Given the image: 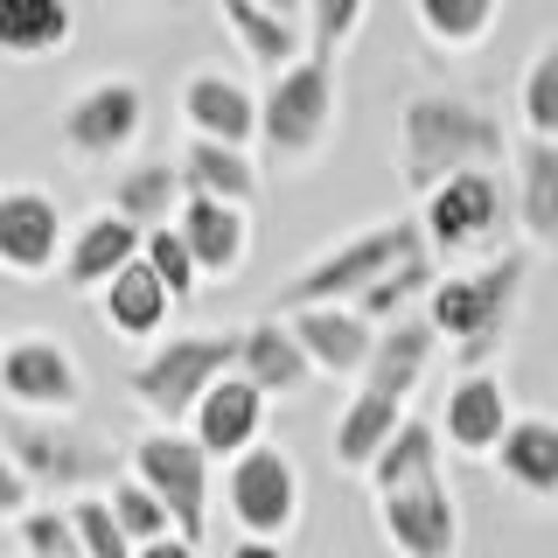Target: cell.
Masks as SVG:
<instances>
[{
  "label": "cell",
  "mask_w": 558,
  "mask_h": 558,
  "mask_svg": "<svg viewBox=\"0 0 558 558\" xmlns=\"http://www.w3.org/2000/svg\"><path fill=\"white\" fill-rule=\"evenodd\" d=\"M336 140V57H307L258 92V147L279 168L322 161V147Z\"/></svg>",
  "instance_id": "6"
},
{
  "label": "cell",
  "mask_w": 558,
  "mask_h": 558,
  "mask_svg": "<svg viewBox=\"0 0 558 558\" xmlns=\"http://www.w3.org/2000/svg\"><path fill=\"white\" fill-rule=\"evenodd\" d=\"M0 558H14V545H8V531H0Z\"/></svg>",
  "instance_id": "43"
},
{
  "label": "cell",
  "mask_w": 558,
  "mask_h": 558,
  "mask_svg": "<svg viewBox=\"0 0 558 558\" xmlns=\"http://www.w3.org/2000/svg\"><path fill=\"white\" fill-rule=\"evenodd\" d=\"M28 496H35V488H28V475L14 468V453L0 447V517H22V510H35Z\"/></svg>",
  "instance_id": "39"
},
{
  "label": "cell",
  "mask_w": 558,
  "mask_h": 558,
  "mask_svg": "<svg viewBox=\"0 0 558 558\" xmlns=\"http://www.w3.org/2000/svg\"><path fill=\"white\" fill-rule=\"evenodd\" d=\"M182 196H189V182H182L174 161H140V168H126L112 182V203L105 209H119L126 223H140V231H161V223L182 217Z\"/></svg>",
  "instance_id": "30"
},
{
  "label": "cell",
  "mask_w": 558,
  "mask_h": 558,
  "mask_svg": "<svg viewBox=\"0 0 558 558\" xmlns=\"http://www.w3.org/2000/svg\"><path fill=\"white\" fill-rule=\"evenodd\" d=\"M217 14H223V28H231V43L252 57V70H293L307 57V28L301 22H287V14H272V8H258V0H217Z\"/></svg>",
  "instance_id": "25"
},
{
  "label": "cell",
  "mask_w": 558,
  "mask_h": 558,
  "mask_svg": "<svg viewBox=\"0 0 558 558\" xmlns=\"http://www.w3.org/2000/svg\"><path fill=\"white\" fill-rule=\"evenodd\" d=\"M238 371V328H182V336H161L147 356L126 371L133 405L154 418V426H189L196 405L217 391L223 377Z\"/></svg>",
  "instance_id": "4"
},
{
  "label": "cell",
  "mask_w": 558,
  "mask_h": 558,
  "mask_svg": "<svg viewBox=\"0 0 558 558\" xmlns=\"http://www.w3.org/2000/svg\"><path fill=\"white\" fill-rule=\"evenodd\" d=\"M426 252V231H418V217H384V223H363V231L336 238L322 258H307L301 272H287V287H279V307H349L363 301V293L377 287L391 266H405V258Z\"/></svg>",
  "instance_id": "5"
},
{
  "label": "cell",
  "mask_w": 558,
  "mask_h": 558,
  "mask_svg": "<svg viewBox=\"0 0 558 558\" xmlns=\"http://www.w3.org/2000/svg\"><path fill=\"white\" fill-rule=\"evenodd\" d=\"M377 531L398 558H461V496L447 488V475L412 482L398 496H377Z\"/></svg>",
  "instance_id": "13"
},
{
  "label": "cell",
  "mask_w": 558,
  "mask_h": 558,
  "mask_svg": "<svg viewBox=\"0 0 558 558\" xmlns=\"http://www.w3.org/2000/svg\"><path fill=\"white\" fill-rule=\"evenodd\" d=\"M0 398L14 412H57L77 418L84 405V363L57 336H14L0 342Z\"/></svg>",
  "instance_id": "11"
},
{
  "label": "cell",
  "mask_w": 558,
  "mask_h": 558,
  "mask_svg": "<svg viewBox=\"0 0 558 558\" xmlns=\"http://www.w3.org/2000/svg\"><path fill=\"white\" fill-rule=\"evenodd\" d=\"M517 119L523 140H558V43H537L517 84Z\"/></svg>",
  "instance_id": "32"
},
{
  "label": "cell",
  "mask_w": 558,
  "mask_h": 558,
  "mask_svg": "<svg viewBox=\"0 0 558 558\" xmlns=\"http://www.w3.org/2000/svg\"><path fill=\"white\" fill-rule=\"evenodd\" d=\"M301 468H293V453L287 447H272V440H258L252 453H238L231 468H223V510L238 517V531L244 537H293L301 531Z\"/></svg>",
  "instance_id": "9"
},
{
  "label": "cell",
  "mask_w": 558,
  "mask_h": 558,
  "mask_svg": "<svg viewBox=\"0 0 558 558\" xmlns=\"http://www.w3.org/2000/svg\"><path fill=\"white\" fill-rule=\"evenodd\" d=\"M140 266L161 279L174 301H196V293H203V266H196V252H189V238L174 231V223H161V231L140 238Z\"/></svg>",
  "instance_id": "35"
},
{
  "label": "cell",
  "mask_w": 558,
  "mask_h": 558,
  "mask_svg": "<svg viewBox=\"0 0 558 558\" xmlns=\"http://www.w3.org/2000/svg\"><path fill=\"white\" fill-rule=\"evenodd\" d=\"M258 8H272V14H287V22L307 28V0H258Z\"/></svg>",
  "instance_id": "42"
},
{
  "label": "cell",
  "mask_w": 558,
  "mask_h": 558,
  "mask_svg": "<svg viewBox=\"0 0 558 558\" xmlns=\"http://www.w3.org/2000/svg\"><path fill=\"white\" fill-rule=\"evenodd\" d=\"M14 545H22L28 558H84L77 545V523H70V510H22L14 517Z\"/></svg>",
  "instance_id": "36"
},
{
  "label": "cell",
  "mask_w": 558,
  "mask_h": 558,
  "mask_svg": "<svg viewBox=\"0 0 558 558\" xmlns=\"http://www.w3.org/2000/svg\"><path fill=\"white\" fill-rule=\"evenodd\" d=\"M231 558H293V551H287V545H272V537H238Z\"/></svg>",
  "instance_id": "40"
},
{
  "label": "cell",
  "mask_w": 558,
  "mask_h": 558,
  "mask_svg": "<svg viewBox=\"0 0 558 558\" xmlns=\"http://www.w3.org/2000/svg\"><path fill=\"white\" fill-rule=\"evenodd\" d=\"M70 523H77L84 558H133V537L119 531V517H112L105 496H70Z\"/></svg>",
  "instance_id": "38"
},
{
  "label": "cell",
  "mask_w": 558,
  "mask_h": 558,
  "mask_svg": "<svg viewBox=\"0 0 558 558\" xmlns=\"http://www.w3.org/2000/svg\"><path fill=\"white\" fill-rule=\"evenodd\" d=\"M496 8H502V0H412L418 35H426L433 49H447V57L482 49L488 28H496Z\"/></svg>",
  "instance_id": "31"
},
{
  "label": "cell",
  "mask_w": 558,
  "mask_h": 558,
  "mask_svg": "<svg viewBox=\"0 0 558 558\" xmlns=\"http://www.w3.org/2000/svg\"><path fill=\"white\" fill-rule=\"evenodd\" d=\"M440 461H447L440 418L405 412V426L391 433V447H384L377 468H371V488H377V496H398V488H412V482H433V475H440Z\"/></svg>",
  "instance_id": "29"
},
{
  "label": "cell",
  "mask_w": 558,
  "mask_h": 558,
  "mask_svg": "<svg viewBox=\"0 0 558 558\" xmlns=\"http://www.w3.org/2000/svg\"><path fill=\"white\" fill-rule=\"evenodd\" d=\"M0 447L14 453V468L28 475V488H49V496H92L105 482L112 488L126 475L112 440H98L92 426L77 418H57V412H14L0 405Z\"/></svg>",
  "instance_id": "3"
},
{
  "label": "cell",
  "mask_w": 558,
  "mask_h": 558,
  "mask_svg": "<svg viewBox=\"0 0 558 558\" xmlns=\"http://www.w3.org/2000/svg\"><path fill=\"white\" fill-rule=\"evenodd\" d=\"M510 426H517V412H510V391H502L496 371H453L447 398H440V440L453 453H475V461H488Z\"/></svg>",
  "instance_id": "14"
},
{
  "label": "cell",
  "mask_w": 558,
  "mask_h": 558,
  "mask_svg": "<svg viewBox=\"0 0 558 558\" xmlns=\"http://www.w3.org/2000/svg\"><path fill=\"white\" fill-rule=\"evenodd\" d=\"M266 412H272V398L266 391H252L238 371L217 384V391L196 405V418H189V433H196V447L209 453V461H223L231 468L238 453H252L258 440H266Z\"/></svg>",
  "instance_id": "17"
},
{
  "label": "cell",
  "mask_w": 558,
  "mask_h": 558,
  "mask_svg": "<svg viewBox=\"0 0 558 558\" xmlns=\"http://www.w3.org/2000/svg\"><path fill=\"white\" fill-rule=\"evenodd\" d=\"M133 558H203V551L189 545V537H161V545H140Z\"/></svg>",
  "instance_id": "41"
},
{
  "label": "cell",
  "mask_w": 558,
  "mask_h": 558,
  "mask_svg": "<svg viewBox=\"0 0 558 558\" xmlns=\"http://www.w3.org/2000/svg\"><path fill=\"white\" fill-rule=\"evenodd\" d=\"M70 35H77L70 0H0V57L43 63L57 49H70Z\"/></svg>",
  "instance_id": "28"
},
{
  "label": "cell",
  "mask_w": 558,
  "mask_h": 558,
  "mask_svg": "<svg viewBox=\"0 0 558 558\" xmlns=\"http://www.w3.org/2000/svg\"><path fill=\"white\" fill-rule=\"evenodd\" d=\"M488 461H496L502 488H517L531 502H558V418L517 412V426L502 433V447Z\"/></svg>",
  "instance_id": "22"
},
{
  "label": "cell",
  "mask_w": 558,
  "mask_h": 558,
  "mask_svg": "<svg viewBox=\"0 0 558 558\" xmlns=\"http://www.w3.org/2000/svg\"><path fill=\"white\" fill-rule=\"evenodd\" d=\"M105 502H112L119 531L133 537V551H140V545H161V537H174V517H168V502L154 496V488L140 482L133 468H126V475H119L112 488H105Z\"/></svg>",
  "instance_id": "34"
},
{
  "label": "cell",
  "mask_w": 558,
  "mask_h": 558,
  "mask_svg": "<svg viewBox=\"0 0 558 558\" xmlns=\"http://www.w3.org/2000/svg\"><path fill=\"white\" fill-rule=\"evenodd\" d=\"M405 426V405L398 398H377V391H349V405L336 412V433H328V453H336V468H349V475H371L377 453L391 447V433Z\"/></svg>",
  "instance_id": "24"
},
{
  "label": "cell",
  "mask_w": 558,
  "mask_h": 558,
  "mask_svg": "<svg viewBox=\"0 0 558 558\" xmlns=\"http://www.w3.org/2000/svg\"><path fill=\"white\" fill-rule=\"evenodd\" d=\"M363 14H371V0H307V49L314 57H342L356 43Z\"/></svg>",
  "instance_id": "37"
},
{
  "label": "cell",
  "mask_w": 558,
  "mask_h": 558,
  "mask_svg": "<svg viewBox=\"0 0 558 558\" xmlns=\"http://www.w3.org/2000/svg\"><path fill=\"white\" fill-rule=\"evenodd\" d=\"M510 209L531 244H558V140H523L517 147Z\"/></svg>",
  "instance_id": "26"
},
{
  "label": "cell",
  "mask_w": 558,
  "mask_h": 558,
  "mask_svg": "<svg viewBox=\"0 0 558 558\" xmlns=\"http://www.w3.org/2000/svg\"><path fill=\"white\" fill-rule=\"evenodd\" d=\"M523 279H531V252H496L482 266H453L433 279L426 322L440 342H453V371H496L502 342L517 328Z\"/></svg>",
  "instance_id": "2"
},
{
  "label": "cell",
  "mask_w": 558,
  "mask_h": 558,
  "mask_svg": "<svg viewBox=\"0 0 558 558\" xmlns=\"http://www.w3.org/2000/svg\"><path fill=\"white\" fill-rule=\"evenodd\" d=\"M517 223L510 209V174L502 168H468V174H447L433 196H418V231H426V252L433 258H496L502 231Z\"/></svg>",
  "instance_id": "7"
},
{
  "label": "cell",
  "mask_w": 558,
  "mask_h": 558,
  "mask_svg": "<svg viewBox=\"0 0 558 558\" xmlns=\"http://www.w3.org/2000/svg\"><path fill=\"white\" fill-rule=\"evenodd\" d=\"M182 126L189 140H223V147H258V92L231 70H196L182 84Z\"/></svg>",
  "instance_id": "15"
},
{
  "label": "cell",
  "mask_w": 558,
  "mask_h": 558,
  "mask_svg": "<svg viewBox=\"0 0 558 558\" xmlns=\"http://www.w3.org/2000/svg\"><path fill=\"white\" fill-rule=\"evenodd\" d=\"M140 126H147V92L133 77H105V84H92V92H77L63 105L57 140H63L70 161H119L140 140Z\"/></svg>",
  "instance_id": "12"
},
{
  "label": "cell",
  "mask_w": 558,
  "mask_h": 558,
  "mask_svg": "<svg viewBox=\"0 0 558 558\" xmlns=\"http://www.w3.org/2000/svg\"><path fill=\"white\" fill-rule=\"evenodd\" d=\"M174 307H182V301H174V293L140 266V258L98 293V314H105V328H112L119 342H161L168 322H174Z\"/></svg>",
  "instance_id": "23"
},
{
  "label": "cell",
  "mask_w": 558,
  "mask_h": 558,
  "mask_svg": "<svg viewBox=\"0 0 558 558\" xmlns=\"http://www.w3.org/2000/svg\"><path fill=\"white\" fill-rule=\"evenodd\" d=\"M63 252H70V223H63L57 196L35 182L0 189V272L35 287V279L63 272Z\"/></svg>",
  "instance_id": "10"
},
{
  "label": "cell",
  "mask_w": 558,
  "mask_h": 558,
  "mask_svg": "<svg viewBox=\"0 0 558 558\" xmlns=\"http://www.w3.org/2000/svg\"><path fill=\"white\" fill-rule=\"evenodd\" d=\"M433 279H440V266H433V252H418V258H405V266H391L363 301H349V307H356L363 322L391 328V322H405V307L418 301V293H433Z\"/></svg>",
  "instance_id": "33"
},
{
  "label": "cell",
  "mask_w": 558,
  "mask_h": 558,
  "mask_svg": "<svg viewBox=\"0 0 558 558\" xmlns=\"http://www.w3.org/2000/svg\"><path fill=\"white\" fill-rule=\"evenodd\" d=\"M174 231L189 238L203 279H238V266L252 258V209L244 203H217V196H182Z\"/></svg>",
  "instance_id": "19"
},
{
  "label": "cell",
  "mask_w": 558,
  "mask_h": 558,
  "mask_svg": "<svg viewBox=\"0 0 558 558\" xmlns=\"http://www.w3.org/2000/svg\"><path fill=\"white\" fill-rule=\"evenodd\" d=\"M238 377L266 398H293L314 377V363H307V349L293 342L287 314H266V322L238 328Z\"/></svg>",
  "instance_id": "21"
},
{
  "label": "cell",
  "mask_w": 558,
  "mask_h": 558,
  "mask_svg": "<svg viewBox=\"0 0 558 558\" xmlns=\"http://www.w3.org/2000/svg\"><path fill=\"white\" fill-rule=\"evenodd\" d=\"M140 223H126L119 209H98V217H84L77 231H70V252H63V287H77V293H105L119 272L140 258Z\"/></svg>",
  "instance_id": "18"
},
{
  "label": "cell",
  "mask_w": 558,
  "mask_h": 558,
  "mask_svg": "<svg viewBox=\"0 0 558 558\" xmlns=\"http://www.w3.org/2000/svg\"><path fill=\"white\" fill-rule=\"evenodd\" d=\"M182 182H189V196H217V203H244L252 209L258 203V161H252V147H223V140H182Z\"/></svg>",
  "instance_id": "27"
},
{
  "label": "cell",
  "mask_w": 558,
  "mask_h": 558,
  "mask_svg": "<svg viewBox=\"0 0 558 558\" xmlns=\"http://www.w3.org/2000/svg\"><path fill=\"white\" fill-rule=\"evenodd\" d=\"M398 182L412 196H433L447 174H468V168H502L510 161V133L488 105L461 98V92H412L398 105Z\"/></svg>",
  "instance_id": "1"
},
{
  "label": "cell",
  "mask_w": 558,
  "mask_h": 558,
  "mask_svg": "<svg viewBox=\"0 0 558 558\" xmlns=\"http://www.w3.org/2000/svg\"><path fill=\"white\" fill-rule=\"evenodd\" d=\"M433 356H440V336H433V322L426 314H405V322H391V328H377V349H371V363H363V391H377V398H405L426 384V371H433Z\"/></svg>",
  "instance_id": "20"
},
{
  "label": "cell",
  "mask_w": 558,
  "mask_h": 558,
  "mask_svg": "<svg viewBox=\"0 0 558 558\" xmlns=\"http://www.w3.org/2000/svg\"><path fill=\"white\" fill-rule=\"evenodd\" d=\"M209 468L217 461L182 426H147L133 440V475L168 502L174 537H189V545H203V531H209Z\"/></svg>",
  "instance_id": "8"
},
{
  "label": "cell",
  "mask_w": 558,
  "mask_h": 558,
  "mask_svg": "<svg viewBox=\"0 0 558 558\" xmlns=\"http://www.w3.org/2000/svg\"><path fill=\"white\" fill-rule=\"evenodd\" d=\"M287 328L307 349L314 377H336V384H356L371 349H377V322H363L356 307H293Z\"/></svg>",
  "instance_id": "16"
}]
</instances>
